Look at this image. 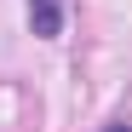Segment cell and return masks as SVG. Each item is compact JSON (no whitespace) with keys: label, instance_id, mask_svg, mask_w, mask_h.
<instances>
[{"label":"cell","instance_id":"cell-1","mask_svg":"<svg viewBox=\"0 0 132 132\" xmlns=\"http://www.w3.org/2000/svg\"><path fill=\"white\" fill-rule=\"evenodd\" d=\"M29 29L40 40H57L63 35V0H29Z\"/></svg>","mask_w":132,"mask_h":132},{"label":"cell","instance_id":"cell-2","mask_svg":"<svg viewBox=\"0 0 132 132\" xmlns=\"http://www.w3.org/2000/svg\"><path fill=\"white\" fill-rule=\"evenodd\" d=\"M103 132H132V121H109V126H103Z\"/></svg>","mask_w":132,"mask_h":132}]
</instances>
